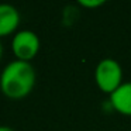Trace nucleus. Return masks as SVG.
Returning a JSON list of instances; mask_svg holds the SVG:
<instances>
[{
	"label": "nucleus",
	"mask_w": 131,
	"mask_h": 131,
	"mask_svg": "<svg viewBox=\"0 0 131 131\" xmlns=\"http://www.w3.org/2000/svg\"><path fill=\"white\" fill-rule=\"evenodd\" d=\"M37 75L30 62L13 61L4 66L0 75V90L9 99H23L34 89Z\"/></svg>",
	"instance_id": "obj_1"
},
{
	"label": "nucleus",
	"mask_w": 131,
	"mask_h": 131,
	"mask_svg": "<svg viewBox=\"0 0 131 131\" xmlns=\"http://www.w3.org/2000/svg\"><path fill=\"white\" fill-rule=\"evenodd\" d=\"M94 80L103 93L111 94L123 83V69L113 58H104L94 69Z\"/></svg>",
	"instance_id": "obj_2"
},
{
	"label": "nucleus",
	"mask_w": 131,
	"mask_h": 131,
	"mask_svg": "<svg viewBox=\"0 0 131 131\" xmlns=\"http://www.w3.org/2000/svg\"><path fill=\"white\" fill-rule=\"evenodd\" d=\"M12 51L16 59L30 62L40 51V38L31 30H21L12 40Z\"/></svg>",
	"instance_id": "obj_3"
},
{
	"label": "nucleus",
	"mask_w": 131,
	"mask_h": 131,
	"mask_svg": "<svg viewBox=\"0 0 131 131\" xmlns=\"http://www.w3.org/2000/svg\"><path fill=\"white\" fill-rule=\"evenodd\" d=\"M20 24V13L14 6L0 3V38L7 37L17 30Z\"/></svg>",
	"instance_id": "obj_4"
},
{
	"label": "nucleus",
	"mask_w": 131,
	"mask_h": 131,
	"mask_svg": "<svg viewBox=\"0 0 131 131\" xmlns=\"http://www.w3.org/2000/svg\"><path fill=\"white\" fill-rule=\"evenodd\" d=\"M110 104L117 113L131 116V82L121 83V86L110 94Z\"/></svg>",
	"instance_id": "obj_5"
},
{
	"label": "nucleus",
	"mask_w": 131,
	"mask_h": 131,
	"mask_svg": "<svg viewBox=\"0 0 131 131\" xmlns=\"http://www.w3.org/2000/svg\"><path fill=\"white\" fill-rule=\"evenodd\" d=\"M78 3L86 9H96V7H100L102 4H104V2L103 0H79Z\"/></svg>",
	"instance_id": "obj_6"
},
{
	"label": "nucleus",
	"mask_w": 131,
	"mask_h": 131,
	"mask_svg": "<svg viewBox=\"0 0 131 131\" xmlns=\"http://www.w3.org/2000/svg\"><path fill=\"white\" fill-rule=\"evenodd\" d=\"M0 131H14V130L7 127V125H0Z\"/></svg>",
	"instance_id": "obj_7"
},
{
	"label": "nucleus",
	"mask_w": 131,
	"mask_h": 131,
	"mask_svg": "<svg viewBox=\"0 0 131 131\" xmlns=\"http://www.w3.org/2000/svg\"><path fill=\"white\" fill-rule=\"evenodd\" d=\"M2 55H3V47H2V42H0V58H2Z\"/></svg>",
	"instance_id": "obj_8"
}]
</instances>
